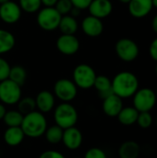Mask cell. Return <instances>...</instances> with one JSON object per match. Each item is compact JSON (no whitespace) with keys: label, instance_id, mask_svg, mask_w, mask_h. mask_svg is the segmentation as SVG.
<instances>
[{"label":"cell","instance_id":"cell-45","mask_svg":"<svg viewBox=\"0 0 157 158\" xmlns=\"http://www.w3.org/2000/svg\"><path fill=\"white\" fill-rule=\"evenodd\" d=\"M155 94H156V97H157V87H156V92H155Z\"/></svg>","mask_w":157,"mask_h":158},{"label":"cell","instance_id":"cell-41","mask_svg":"<svg viewBox=\"0 0 157 158\" xmlns=\"http://www.w3.org/2000/svg\"><path fill=\"white\" fill-rule=\"evenodd\" d=\"M152 2H153V6L157 8V0H152Z\"/></svg>","mask_w":157,"mask_h":158},{"label":"cell","instance_id":"cell-13","mask_svg":"<svg viewBox=\"0 0 157 158\" xmlns=\"http://www.w3.org/2000/svg\"><path fill=\"white\" fill-rule=\"evenodd\" d=\"M81 28L86 35L90 37H97L102 34L104 31V24L100 19L90 15L83 19Z\"/></svg>","mask_w":157,"mask_h":158},{"label":"cell","instance_id":"cell-27","mask_svg":"<svg viewBox=\"0 0 157 158\" xmlns=\"http://www.w3.org/2000/svg\"><path fill=\"white\" fill-rule=\"evenodd\" d=\"M18 108L22 115H26L28 113L34 111L36 108L35 99L29 96L20 98V100L18 102Z\"/></svg>","mask_w":157,"mask_h":158},{"label":"cell","instance_id":"cell-6","mask_svg":"<svg viewBox=\"0 0 157 158\" xmlns=\"http://www.w3.org/2000/svg\"><path fill=\"white\" fill-rule=\"evenodd\" d=\"M156 94L150 88L138 90L133 95V107L138 112H150L156 104Z\"/></svg>","mask_w":157,"mask_h":158},{"label":"cell","instance_id":"cell-31","mask_svg":"<svg viewBox=\"0 0 157 158\" xmlns=\"http://www.w3.org/2000/svg\"><path fill=\"white\" fill-rule=\"evenodd\" d=\"M83 158H107L105 152L98 147H93L86 151Z\"/></svg>","mask_w":157,"mask_h":158},{"label":"cell","instance_id":"cell-21","mask_svg":"<svg viewBox=\"0 0 157 158\" xmlns=\"http://www.w3.org/2000/svg\"><path fill=\"white\" fill-rule=\"evenodd\" d=\"M138 116L139 112L136 108L133 106H127L121 109L117 118L120 124L124 126H131L137 122Z\"/></svg>","mask_w":157,"mask_h":158},{"label":"cell","instance_id":"cell-10","mask_svg":"<svg viewBox=\"0 0 157 158\" xmlns=\"http://www.w3.org/2000/svg\"><path fill=\"white\" fill-rule=\"evenodd\" d=\"M57 50L66 56H72L80 49V41L74 34H62L56 40Z\"/></svg>","mask_w":157,"mask_h":158},{"label":"cell","instance_id":"cell-3","mask_svg":"<svg viewBox=\"0 0 157 158\" xmlns=\"http://www.w3.org/2000/svg\"><path fill=\"white\" fill-rule=\"evenodd\" d=\"M78 118V111L70 103L62 102L54 109V119L56 125L59 126L63 130L74 127Z\"/></svg>","mask_w":157,"mask_h":158},{"label":"cell","instance_id":"cell-25","mask_svg":"<svg viewBox=\"0 0 157 158\" xmlns=\"http://www.w3.org/2000/svg\"><path fill=\"white\" fill-rule=\"evenodd\" d=\"M26 78H27V72L23 67L14 66L10 68L8 79L11 80L12 81L16 82L19 86H22L26 81Z\"/></svg>","mask_w":157,"mask_h":158},{"label":"cell","instance_id":"cell-19","mask_svg":"<svg viewBox=\"0 0 157 158\" xmlns=\"http://www.w3.org/2000/svg\"><path fill=\"white\" fill-rule=\"evenodd\" d=\"M93 87L97 90L102 99H105L114 94L112 90V81H110L108 77L104 75L96 76Z\"/></svg>","mask_w":157,"mask_h":158},{"label":"cell","instance_id":"cell-1","mask_svg":"<svg viewBox=\"0 0 157 158\" xmlns=\"http://www.w3.org/2000/svg\"><path fill=\"white\" fill-rule=\"evenodd\" d=\"M112 90L121 99L130 98L139 90V80L132 72L121 71L114 77Z\"/></svg>","mask_w":157,"mask_h":158},{"label":"cell","instance_id":"cell-11","mask_svg":"<svg viewBox=\"0 0 157 158\" xmlns=\"http://www.w3.org/2000/svg\"><path fill=\"white\" fill-rule=\"evenodd\" d=\"M21 16V8L19 4L7 1L0 5V19L6 24H14Z\"/></svg>","mask_w":157,"mask_h":158},{"label":"cell","instance_id":"cell-30","mask_svg":"<svg viewBox=\"0 0 157 158\" xmlns=\"http://www.w3.org/2000/svg\"><path fill=\"white\" fill-rule=\"evenodd\" d=\"M73 5L70 2V0H57L56 4L55 5V8L63 16L68 15L70 13V10L72 9Z\"/></svg>","mask_w":157,"mask_h":158},{"label":"cell","instance_id":"cell-38","mask_svg":"<svg viewBox=\"0 0 157 158\" xmlns=\"http://www.w3.org/2000/svg\"><path fill=\"white\" fill-rule=\"evenodd\" d=\"M152 28H153L154 31L157 33V14L154 17V19L152 20Z\"/></svg>","mask_w":157,"mask_h":158},{"label":"cell","instance_id":"cell-40","mask_svg":"<svg viewBox=\"0 0 157 158\" xmlns=\"http://www.w3.org/2000/svg\"><path fill=\"white\" fill-rule=\"evenodd\" d=\"M119 2L123 3V4H129L130 2V0H118Z\"/></svg>","mask_w":157,"mask_h":158},{"label":"cell","instance_id":"cell-5","mask_svg":"<svg viewBox=\"0 0 157 158\" xmlns=\"http://www.w3.org/2000/svg\"><path fill=\"white\" fill-rule=\"evenodd\" d=\"M62 15L54 6H45L37 15V23L43 30L52 31L58 28Z\"/></svg>","mask_w":157,"mask_h":158},{"label":"cell","instance_id":"cell-26","mask_svg":"<svg viewBox=\"0 0 157 158\" xmlns=\"http://www.w3.org/2000/svg\"><path fill=\"white\" fill-rule=\"evenodd\" d=\"M23 116L19 110H9L6 112L3 118L5 124L7 127H20Z\"/></svg>","mask_w":157,"mask_h":158},{"label":"cell","instance_id":"cell-7","mask_svg":"<svg viewBox=\"0 0 157 158\" xmlns=\"http://www.w3.org/2000/svg\"><path fill=\"white\" fill-rule=\"evenodd\" d=\"M21 98V86L9 79L0 81V101L2 104L13 106Z\"/></svg>","mask_w":157,"mask_h":158},{"label":"cell","instance_id":"cell-46","mask_svg":"<svg viewBox=\"0 0 157 158\" xmlns=\"http://www.w3.org/2000/svg\"><path fill=\"white\" fill-rule=\"evenodd\" d=\"M73 158H81V157H73Z\"/></svg>","mask_w":157,"mask_h":158},{"label":"cell","instance_id":"cell-12","mask_svg":"<svg viewBox=\"0 0 157 158\" xmlns=\"http://www.w3.org/2000/svg\"><path fill=\"white\" fill-rule=\"evenodd\" d=\"M82 141H83L82 133L75 126L64 130L62 143L67 149L71 151H75L79 149L82 143Z\"/></svg>","mask_w":157,"mask_h":158},{"label":"cell","instance_id":"cell-9","mask_svg":"<svg viewBox=\"0 0 157 158\" xmlns=\"http://www.w3.org/2000/svg\"><path fill=\"white\" fill-rule=\"evenodd\" d=\"M118 56L125 62L134 61L140 53L138 44L131 39L122 38L118 40L115 46Z\"/></svg>","mask_w":157,"mask_h":158},{"label":"cell","instance_id":"cell-39","mask_svg":"<svg viewBox=\"0 0 157 158\" xmlns=\"http://www.w3.org/2000/svg\"><path fill=\"white\" fill-rule=\"evenodd\" d=\"M80 12H81V9H79V8H77V7H75V6H73L72 9L70 10L71 16H73V17L79 16V15H80Z\"/></svg>","mask_w":157,"mask_h":158},{"label":"cell","instance_id":"cell-29","mask_svg":"<svg viewBox=\"0 0 157 158\" xmlns=\"http://www.w3.org/2000/svg\"><path fill=\"white\" fill-rule=\"evenodd\" d=\"M136 123H138L142 129H148L153 124V117L150 112H139Z\"/></svg>","mask_w":157,"mask_h":158},{"label":"cell","instance_id":"cell-35","mask_svg":"<svg viewBox=\"0 0 157 158\" xmlns=\"http://www.w3.org/2000/svg\"><path fill=\"white\" fill-rule=\"evenodd\" d=\"M149 54L153 59L157 62V37L151 43L149 47Z\"/></svg>","mask_w":157,"mask_h":158},{"label":"cell","instance_id":"cell-4","mask_svg":"<svg viewBox=\"0 0 157 158\" xmlns=\"http://www.w3.org/2000/svg\"><path fill=\"white\" fill-rule=\"evenodd\" d=\"M95 70L87 64H80L73 70V81L78 88L90 89L93 87L96 78Z\"/></svg>","mask_w":157,"mask_h":158},{"label":"cell","instance_id":"cell-34","mask_svg":"<svg viewBox=\"0 0 157 158\" xmlns=\"http://www.w3.org/2000/svg\"><path fill=\"white\" fill-rule=\"evenodd\" d=\"M93 0H70V2L72 3L73 6L82 10V9H86L89 7L90 4L92 3Z\"/></svg>","mask_w":157,"mask_h":158},{"label":"cell","instance_id":"cell-23","mask_svg":"<svg viewBox=\"0 0 157 158\" xmlns=\"http://www.w3.org/2000/svg\"><path fill=\"white\" fill-rule=\"evenodd\" d=\"M15 37L10 31L0 29V55L11 51L15 46Z\"/></svg>","mask_w":157,"mask_h":158},{"label":"cell","instance_id":"cell-24","mask_svg":"<svg viewBox=\"0 0 157 158\" xmlns=\"http://www.w3.org/2000/svg\"><path fill=\"white\" fill-rule=\"evenodd\" d=\"M63 131H64V130L57 125H54L49 128L47 127V129L44 132L45 139L51 144H57L62 142Z\"/></svg>","mask_w":157,"mask_h":158},{"label":"cell","instance_id":"cell-44","mask_svg":"<svg viewBox=\"0 0 157 158\" xmlns=\"http://www.w3.org/2000/svg\"><path fill=\"white\" fill-rule=\"evenodd\" d=\"M155 123H156V126H157V116H156V119H155Z\"/></svg>","mask_w":157,"mask_h":158},{"label":"cell","instance_id":"cell-15","mask_svg":"<svg viewBox=\"0 0 157 158\" xmlns=\"http://www.w3.org/2000/svg\"><path fill=\"white\" fill-rule=\"evenodd\" d=\"M103 111L104 113L110 118H117L123 106L122 99L116 95L115 94L109 95L108 97L103 99Z\"/></svg>","mask_w":157,"mask_h":158},{"label":"cell","instance_id":"cell-42","mask_svg":"<svg viewBox=\"0 0 157 158\" xmlns=\"http://www.w3.org/2000/svg\"><path fill=\"white\" fill-rule=\"evenodd\" d=\"M7 1H9V0H0V5H1V4H4V3H6V2H7Z\"/></svg>","mask_w":157,"mask_h":158},{"label":"cell","instance_id":"cell-28","mask_svg":"<svg viewBox=\"0 0 157 158\" xmlns=\"http://www.w3.org/2000/svg\"><path fill=\"white\" fill-rule=\"evenodd\" d=\"M19 6L21 10L27 13H34L41 7V0H19Z\"/></svg>","mask_w":157,"mask_h":158},{"label":"cell","instance_id":"cell-14","mask_svg":"<svg viewBox=\"0 0 157 158\" xmlns=\"http://www.w3.org/2000/svg\"><path fill=\"white\" fill-rule=\"evenodd\" d=\"M152 0H130V2L129 3L130 14L136 19L146 17L152 11Z\"/></svg>","mask_w":157,"mask_h":158},{"label":"cell","instance_id":"cell-37","mask_svg":"<svg viewBox=\"0 0 157 158\" xmlns=\"http://www.w3.org/2000/svg\"><path fill=\"white\" fill-rule=\"evenodd\" d=\"M6 112V109L5 106L3 104H0V120L4 118Z\"/></svg>","mask_w":157,"mask_h":158},{"label":"cell","instance_id":"cell-16","mask_svg":"<svg viewBox=\"0 0 157 158\" xmlns=\"http://www.w3.org/2000/svg\"><path fill=\"white\" fill-rule=\"evenodd\" d=\"M88 8L92 16L102 19L111 14L113 5L110 0H93Z\"/></svg>","mask_w":157,"mask_h":158},{"label":"cell","instance_id":"cell-36","mask_svg":"<svg viewBox=\"0 0 157 158\" xmlns=\"http://www.w3.org/2000/svg\"><path fill=\"white\" fill-rule=\"evenodd\" d=\"M41 2L44 6H55L57 0H41Z\"/></svg>","mask_w":157,"mask_h":158},{"label":"cell","instance_id":"cell-33","mask_svg":"<svg viewBox=\"0 0 157 158\" xmlns=\"http://www.w3.org/2000/svg\"><path fill=\"white\" fill-rule=\"evenodd\" d=\"M39 158H66L63 154L56 150H48L43 152Z\"/></svg>","mask_w":157,"mask_h":158},{"label":"cell","instance_id":"cell-22","mask_svg":"<svg viewBox=\"0 0 157 158\" xmlns=\"http://www.w3.org/2000/svg\"><path fill=\"white\" fill-rule=\"evenodd\" d=\"M62 34H75L78 31L79 24L75 17L71 15L62 16L58 26Z\"/></svg>","mask_w":157,"mask_h":158},{"label":"cell","instance_id":"cell-2","mask_svg":"<svg viewBox=\"0 0 157 158\" xmlns=\"http://www.w3.org/2000/svg\"><path fill=\"white\" fill-rule=\"evenodd\" d=\"M20 128L25 137L36 139L44 135L47 129V119L40 111H32L23 116Z\"/></svg>","mask_w":157,"mask_h":158},{"label":"cell","instance_id":"cell-17","mask_svg":"<svg viewBox=\"0 0 157 158\" xmlns=\"http://www.w3.org/2000/svg\"><path fill=\"white\" fill-rule=\"evenodd\" d=\"M34 99L36 108H38V111L43 114L51 112L55 107V95L49 91H41Z\"/></svg>","mask_w":157,"mask_h":158},{"label":"cell","instance_id":"cell-32","mask_svg":"<svg viewBox=\"0 0 157 158\" xmlns=\"http://www.w3.org/2000/svg\"><path fill=\"white\" fill-rule=\"evenodd\" d=\"M10 68L11 67L8 62L6 59L0 57V81L8 79Z\"/></svg>","mask_w":157,"mask_h":158},{"label":"cell","instance_id":"cell-18","mask_svg":"<svg viewBox=\"0 0 157 158\" xmlns=\"http://www.w3.org/2000/svg\"><path fill=\"white\" fill-rule=\"evenodd\" d=\"M25 138V135L20 127H7L4 132L5 143L11 147L19 145Z\"/></svg>","mask_w":157,"mask_h":158},{"label":"cell","instance_id":"cell-43","mask_svg":"<svg viewBox=\"0 0 157 158\" xmlns=\"http://www.w3.org/2000/svg\"><path fill=\"white\" fill-rule=\"evenodd\" d=\"M155 73H156V75H157V64H156V67H155Z\"/></svg>","mask_w":157,"mask_h":158},{"label":"cell","instance_id":"cell-8","mask_svg":"<svg viewBox=\"0 0 157 158\" xmlns=\"http://www.w3.org/2000/svg\"><path fill=\"white\" fill-rule=\"evenodd\" d=\"M78 94V87L73 81L68 79H60L54 85V95L62 102L70 103Z\"/></svg>","mask_w":157,"mask_h":158},{"label":"cell","instance_id":"cell-20","mask_svg":"<svg viewBox=\"0 0 157 158\" xmlns=\"http://www.w3.org/2000/svg\"><path fill=\"white\" fill-rule=\"evenodd\" d=\"M141 154V147L134 141L124 142L118 148L119 158H138Z\"/></svg>","mask_w":157,"mask_h":158}]
</instances>
